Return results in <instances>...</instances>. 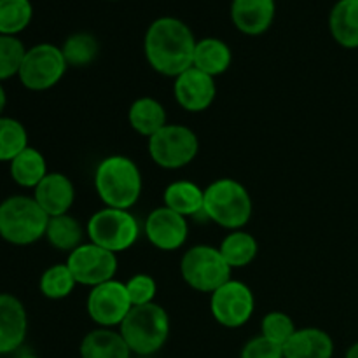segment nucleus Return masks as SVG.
Wrapping results in <instances>:
<instances>
[{
    "label": "nucleus",
    "mask_w": 358,
    "mask_h": 358,
    "mask_svg": "<svg viewBox=\"0 0 358 358\" xmlns=\"http://www.w3.org/2000/svg\"><path fill=\"white\" fill-rule=\"evenodd\" d=\"M48 175V164L42 152L34 147H27L10 161V177L24 189H35Z\"/></svg>",
    "instance_id": "24"
},
{
    "label": "nucleus",
    "mask_w": 358,
    "mask_h": 358,
    "mask_svg": "<svg viewBox=\"0 0 358 358\" xmlns=\"http://www.w3.org/2000/svg\"><path fill=\"white\" fill-rule=\"evenodd\" d=\"M128 119L136 133L150 138L166 126V110L157 100L143 96L133 101L128 112Z\"/></svg>",
    "instance_id": "22"
},
{
    "label": "nucleus",
    "mask_w": 358,
    "mask_h": 358,
    "mask_svg": "<svg viewBox=\"0 0 358 358\" xmlns=\"http://www.w3.org/2000/svg\"><path fill=\"white\" fill-rule=\"evenodd\" d=\"M240 358H283V346L259 336L243 346Z\"/></svg>",
    "instance_id": "34"
},
{
    "label": "nucleus",
    "mask_w": 358,
    "mask_h": 358,
    "mask_svg": "<svg viewBox=\"0 0 358 358\" xmlns=\"http://www.w3.org/2000/svg\"><path fill=\"white\" fill-rule=\"evenodd\" d=\"M254 308L255 299L250 287L236 280H229L219 287L210 299L213 318L227 329H238L247 324L254 315Z\"/></svg>",
    "instance_id": "11"
},
{
    "label": "nucleus",
    "mask_w": 358,
    "mask_h": 358,
    "mask_svg": "<svg viewBox=\"0 0 358 358\" xmlns=\"http://www.w3.org/2000/svg\"><path fill=\"white\" fill-rule=\"evenodd\" d=\"M66 266L72 271L77 283L96 287L114 280L117 271V257L112 252L94 243H83L72 250L66 259Z\"/></svg>",
    "instance_id": "10"
},
{
    "label": "nucleus",
    "mask_w": 358,
    "mask_h": 358,
    "mask_svg": "<svg viewBox=\"0 0 358 358\" xmlns=\"http://www.w3.org/2000/svg\"><path fill=\"white\" fill-rule=\"evenodd\" d=\"M147 240L164 252L178 250L185 243L189 234L185 217L173 212L168 206H161L149 213L145 220Z\"/></svg>",
    "instance_id": "13"
},
{
    "label": "nucleus",
    "mask_w": 358,
    "mask_h": 358,
    "mask_svg": "<svg viewBox=\"0 0 358 358\" xmlns=\"http://www.w3.org/2000/svg\"><path fill=\"white\" fill-rule=\"evenodd\" d=\"M80 358H129L131 350L121 332L110 329H96L86 334L80 343Z\"/></svg>",
    "instance_id": "19"
},
{
    "label": "nucleus",
    "mask_w": 358,
    "mask_h": 358,
    "mask_svg": "<svg viewBox=\"0 0 358 358\" xmlns=\"http://www.w3.org/2000/svg\"><path fill=\"white\" fill-rule=\"evenodd\" d=\"M76 285V278L66 264H55L45 269L41 276V283H38L42 296L55 301L69 297Z\"/></svg>",
    "instance_id": "29"
},
{
    "label": "nucleus",
    "mask_w": 358,
    "mask_h": 358,
    "mask_svg": "<svg viewBox=\"0 0 358 358\" xmlns=\"http://www.w3.org/2000/svg\"><path fill=\"white\" fill-rule=\"evenodd\" d=\"M203 205H205V191H201L194 182H173L164 191V206L180 213L182 217L203 212Z\"/></svg>",
    "instance_id": "23"
},
{
    "label": "nucleus",
    "mask_w": 358,
    "mask_h": 358,
    "mask_svg": "<svg viewBox=\"0 0 358 358\" xmlns=\"http://www.w3.org/2000/svg\"><path fill=\"white\" fill-rule=\"evenodd\" d=\"M329 28L339 45L358 48V0H339L329 16Z\"/></svg>",
    "instance_id": "20"
},
{
    "label": "nucleus",
    "mask_w": 358,
    "mask_h": 358,
    "mask_svg": "<svg viewBox=\"0 0 358 358\" xmlns=\"http://www.w3.org/2000/svg\"><path fill=\"white\" fill-rule=\"evenodd\" d=\"M28 147V133L20 121L0 115V163L13 161Z\"/></svg>",
    "instance_id": "28"
},
{
    "label": "nucleus",
    "mask_w": 358,
    "mask_h": 358,
    "mask_svg": "<svg viewBox=\"0 0 358 358\" xmlns=\"http://www.w3.org/2000/svg\"><path fill=\"white\" fill-rule=\"evenodd\" d=\"M126 290H128L129 301L133 306H145V304L154 303L157 285L150 275H135L126 282Z\"/></svg>",
    "instance_id": "33"
},
{
    "label": "nucleus",
    "mask_w": 358,
    "mask_h": 358,
    "mask_svg": "<svg viewBox=\"0 0 358 358\" xmlns=\"http://www.w3.org/2000/svg\"><path fill=\"white\" fill-rule=\"evenodd\" d=\"M180 273L191 289L213 294L219 287L229 282L233 268L227 264L219 248L196 245L182 257Z\"/></svg>",
    "instance_id": "6"
},
{
    "label": "nucleus",
    "mask_w": 358,
    "mask_h": 358,
    "mask_svg": "<svg viewBox=\"0 0 358 358\" xmlns=\"http://www.w3.org/2000/svg\"><path fill=\"white\" fill-rule=\"evenodd\" d=\"M346 358H358V343L352 346V348L348 350V353H346Z\"/></svg>",
    "instance_id": "36"
},
{
    "label": "nucleus",
    "mask_w": 358,
    "mask_h": 358,
    "mask_svg": "<svg viewBox=\"0 0 358 358\" xmlns=\"http://www.w3.org/2000/svg\"><path fill=\"white\" fill-rule=\"evenodd\" d=\"M261 327L262 336L280 346L285 345V343L292 338L294 332L297 331L292 318L287 313H282V311H271V313L266 315Z\"/></svg>",
    "instance_id": "32"
},
{
    "label": "nucleus",
    "mask_w": 358,
    "mask_h": 358,
    "mask_svg": "<svg viewBox=\"0 0 358 358\" xmlns=\"http://www.w3.org/2000/svg\"><path fill=\"white\" fill-rule=\"evenodd\" d=\"M49 215L28 196H10L0 203V236L7 243L24 247L45 236Z\"/></svg>",
    "instance_id": "3"
},
{
    "label": "nucleus",
    "mask_w": 358,
    "mask_h": 358,
    "mask_svg": "<svg viewBox=\"0 0 358 358\" xmlns=\"http://www.w3.org/2000/svg\"><path fill=\"white\" fill-rule=\"evenodd\" d=\"M199 140L187 126L166 124L149 138V154L164 170L184 168L198 156Z\"/></svg>",
    "instance_id": "8"
},
{
    "label": "nucleus",
    "mask_w": 358,
    "mask_h": 358,
    "mask_svg": "<svg viewBox=\"0 0 358 358\" xmlns=\"http://www.w3.org/2000/svg\"><path fill=\"white\" fill-rule=\"evenodd\" d=\"M45 238L58 250L72 252L79 245H83L80 243L83 241V227L77 222V219H73L69 213L58 217H49Z\"/></svg>",
    "instance_id": "26"
},
{
    "label": "nucleus",
    "mask_w": 358,
    "mask_h": 358,
    "mask_svg": "<svg viewBox=\"0 0 358 358\" xmlns=\"http://www.w3.org/2000/svg\"><path fill=\"white\" fill-rule=\"evenodd\" d=\"M6 105H7V94H6V90H3L2 83H0V115H2Z\"/></svg>",
    "instance_id": "35"
},
{
    "label": "nucleus",
    "mask_w": 358,
    "mask_h": 358,
    "mask_svg": "<svg viewBox=\"0 0 358 358\" xmlns=\"http://www.w3.org/2000/svg\"><path fill=\"white\" fill-rule=\"evenodd\" d=\"M252 198L247 187L233 178H219L205 189L203 212L210 220L226 229L238 231L252 217Z\"/></svg>",
    "instance_id": "5"
},
{
    "label": "nucleus",
    "mask_w": 358,
    "mask_h": 358,
    "mask_svg": "<svg viewBox=\"0 0 358 358\" xmlns=\"http://www.w3.org/2000/svg\"><path fill=\"white\" fill-rule=\"evenodd\" d=\"M275 0H233L231 20L245 35H261L273 24Z\"/></svg>",
    "instance_id": "17"
},
{
    "label": "nucleus",
    "mask_w": 358,
    "mask_h": 358,
    "mask_svg": "<svg viewBox=\"0 0 358 358\" xmlns=\"http://www.w3.org/2000/svg\"><path fill=\"white\" fill-rule=\"evenodd\" d=\"M219 250L222 254V257L226 259L227 264L233 269H238L245 268V266H248L254 261L255 255H257L259 245L250 233H245V231L238 229L224 238Z\"/></svg>",
    "instance_id": "25"
},
{
    "label": "nucleus",
    "mask_w": 358,
    "mask_h": 358,
    "mask_svg": "<svg viewBox=\"0 0 358 358\" xmlns=\"http://www.w3.org/2000/svg\"><path fill=\"white\" fill-rule=\"evenodd\" d=\"M94 187L108 208L128 210L142 194V173L126 156H108L94 171Z\"/></svg>",
    "instance_id": "2"
},
{
    "label": "nucleus",
    "mask_w": 358,
    "mask_h": 358,
    "mask_svg": "<svg viewBox=\"0 0 358 358\" xmlns=\"http://www.w3.org/2000/svg\"><path fill=\"white\" fill-rule=\"evenodd\" d=\"M31 16L30 0H0V35L16 37L30 24Z\"/></svg>",
    "instance_id": "27"
},
{
    "label": "nucleus",
    "mask_w": 358,
    "mask_h": 358,
    "mask_svg": "<svg viewBox=\"0 0 358 358\" xmlns=\"http://www.w3.org/2000/svg\"><path fill=\"white\" fill-rule=\"evenodd\" d=\"M233 62L229 45L215 37H206L196 42L192 66L215 77L226 72Z\"/></svg>",
    "instance_id": "21"
},
{
    "label": "nucleus",
    "mask_w": 358,
    "mask_h": 358,
    "mask_svg": "<svg viewBox=\"0 0 358 358\" xmlns=\"http://www.w3.org/2000/svg\"><path fill=\"white\" fill-rule=\"evenodd\" d=\"M17 358H38V357H35V355H21V357H17Z\"/></svg>",
    "instance_id": "37"
},
{
    "label": "nucleus",
    "mask_w": 358,
    "mask_h": 358,
    "mask_svg": "<svg viewBox=\"0 0 358 358\" xmlns=\"http://www.w3.org/2000/svg\"><path fill=\"white\" fill-rule=\"evenodd\" d=\"M119 327L131 353L152 355L163 348L170 336V317L156 303L133 306Z\"/></svg>",
    "instance_id": "4"
},
{
    "label": "nucleus",
    "mask_w": 358,
    "mask_h": 358,
    "mask_svg": "<svg viewBox=\"0 0 358 358\" xmlns=\"http://www.w3.org/2000/svg\"><path fill=\"white\" fill-rule=\"evenodd\" d=\"M98 41L91 34L79 31L70 35L62 45V52L65 56L66 65L70 66H86L98 56Z\"/></svg>",
    "instance_id": "30"
},
{
    "label": "nucleus",
    "mask_w": 358,
    "mask_h": 358,
    "mask_svg": "<svg viewBox=\"0 0 358 358\" xmlns=\"http://www.w3.org/2000/svg\"><path fill=\"white\" fill-rule=\"evenodd\" d=\"M27 49L23 42L10 35H0V83L17 76Z\"/></svg>",
    "instance_id": "31"
},
{
    "label": "nucleus",
    "mask_w": 358,
    "mask_h": 358,
    "mask_svg": "<svg viewBox=\"0 0 358 358\" xmlns=\"http://www.w3.org/2000/svg\"><path fill=\"white\" fill-rule=\"evenodd\" d=\"M34 199L49 217L69 213L76 199L72 180L63 173H48L34 189Z\"/></svg>",
    "instance_id": "16"
},
{
    "label": "nucleus",
    "mask_w": 358,
    "mask_h": 358,
    "mask_svg": "<svg viewBox=\"0 0 358 358\" xmlns=\"http://www.w3.org/2000/svg\"><path fill=\"white\" fill-rule=\"evenodd\" d=\"M110 2H115V0H110Z\"/></svg>",
    "instance_id": "38"
},
{
    "label": "nucleus",
    "mask_w": 358,
    "mask_h": 358,
    "mask_svg": "<svg viewBox=\"0 0 358 358\" xmlns=\"http://www.w3.org/2000/svg\"><path fill=\"white\" fill-rule=\"evenodd\" d=\"M196 38L191 28L178 17H157L149 27L143 51L149 65L168 77H178L194 62Z\"/></svg>",
    "instance_id": "1"
},
{
    "label": "nucleus",
    "mask_w": 358,
    "mask_h": 358,
    "mask_svg": "<svg viewBox=\"0 0 358 358\" xmlns=\"http://www.w3.org/2000/svg\"><path fill=\"white\" fill-rule=\"evenodd\" d=\"M28 317L23 303L10 294H0V355H7L24 343Z\"/></svg>",
    "instance_id": "15"
},
{
    "label": "nucleus",
    "mask_w": 358,
    "mask_h": 358,
    "mask_svg": "<svg viewBox=\"0 0 358 358\" xmlns=\"http://www.w3.org/2000/svg\"><path fill=\"white\" fill-rule=\"evenodd\" d=\"M173 94L178 105L187 112H203L215 100V80L208 73L191 66L184 73L175 77Z\"/></svg>",
    "instance_id": "14"
},
{
    "label": "nucleus",
    "mask_w": 358,
    "mask_h": 358,
    "mask_svg": "<svg viewBox=\"0 0 358 358\" xmlns=\"http://www.w3.org/2000/svg\"><path fill=\"white\" fill-rule=\"evenodd\" d=\"M87 236L91 243L117 254L135 245L138 240L140 227L135 217L128 210L103 208L91 215L87 220Z\"/></svg>",
    "instance_id": "7"
},
{
    "label": "nucleus",
    "mask_w": 358,
    "mask_h": 358,
    "mask_svg": "<svg viewBox=\"0 0 358 358\" xmlns=\"http://www.w3.org/2000/svg\"><path fill=\"white\" fill-rule=\"evenodd\" d=\"M62 48L52 44H37L27 49L20 69V80L27 90L45 91L62 80L66 72Z\"/></svg>",
    "instance_id": "9"
},
{
    "label": "nucleus",
    "mask_w": 358,
    "mask_h": 358,
    "mask_svg": "<svg viewBox=\"0 0 358 358\" xmlns=\"http://www.w3.org/2000/svg\"><path fill=\"white\" fill-rule=\"evenodd\" d=\"M86 306L87 315L94 324L101 325L103 329H110L122 324V320L131 311L133 304L129 301L126 283L110 280L91 289Z\"/></svg>",
    "instance_id": "12"
},
{
    "label": "nucleus",
    "mask_w": 358,
    "mask_h": 358,
    "mask_svg": "<svg viewBox=\"0 0 358 358\" xmlns=\"http://www.w3.org/2000/svg\"><path fill=\"white\" fill-rule=\"evenodd\" d=\"M334 341L322 329H297L283 345V358H332Z\"/></svg>",
    "instance_id": "18"
}]
</instances>
